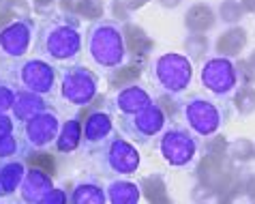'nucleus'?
Masks as SVG:
<instances>
[{
	"label": "nucleus",
	"instance_id": "obj_1",
	"mask_svg": "<svg viewBox=\"0 0 255 204\" xmlns=\"http://www.w3.org/2000/svg\"><path fill=\"white\" fill-rule=\"evenodd\" d=\"M84 47V37L77 28V22L69 19H49L39 26L37 50L41 58L52 65H69L75 62Z\"/></svg>",
	"mask_w": 255,
	"mask_h": 204
},
{
	"label": "nucleus",
	"instance_id": "obj_2",
	"mask_svg": "<svg viewBox=\"0 0 255 204\" xmlns=\"http://www.w3.org/2000/svg\"><path fill=\"white\" fill-rule=\"evenodd\" d=\"M86 54L101 71L114 73L127 60L125 34L116 22H95L86 34Z\"/></svg>",
	"mask_w": 255,
	"mask_h": 204
},
{
	"label": "nucleus",
	"instance_id": "obj_3",
	"mask_svg": "<svg viewBox=\"0 0 255 204\" xmlns=\"http://www.w3.org/2000/svg\"><path fill=\"white\" fill-rule=\"evenodd\" d=\"M6 84H11L15 90H28V93H34L45 99L58 88V71L52 62H47L41 56L26 58L13 67L11 80Z\"/></svg>",
	"mask_w": 255,
	"mask_h": 204
},
{
	"label": "nucleus",
	"instance_id": "obj_4",
	"mask_svg": "<svg viewBox=\"0 0 255 204\" xmlns=\"http://www.w3.org/2000/svg\"><path fill=\"white\" fill-rule=\"evenodd\" d=\"M152 80L165 95H180L193 80V65L189 56L169 52L161 54L152 65Z\"/></svg>",
	"mask_w": 255,
	"mask_h": 204
},
{
	"label": "nucleus",
	"instance_id": "obj_5",
	"mask_svg": "<svg viewBox=\"0 0 255 204\" xmlns=\"http://www.w3.org/2000/svg\"><path fill=\"white\" fill-rule=\"evenodd\" d=\"M58 95L71 105H90L99 95V77L84 65H71L58 77Z\"/></svg>",
	"mask_w": 255,
	"mask_h": 204
},
{
	"label": "nucleus",
	"instance_id": "obj_6",
	"mask_svg": "<svg viewBox=\"0 0 255 204\" xmlns=\"http://www.w3.org/2000/svg\"><path fill=\"white\" fill-rule=\"evenodd\" d=\"M60 116L52 110H43L39 114H34L30 121L19 125V142L22 149H32V151H43L47 146H52L58 138L60 131Z\"/></svg>",
	"mask_w": 255,
	"mask_h": 204
},
{
	"label": "nucleus",
	"instance_id": "obj_7",
	"mask_svg": "<svg viewBox=\"0 0 255 204\" xmlns=\"http://www.w3.org/2000/svg\"><path fill=\"white\" fill-rule=\"evenodd\" d=\"M37 26L30 17H17L0 28V58L22 60L34 43Z\"/></svg>",
	"mask_w": 255,
	"mask_h": 204
},
{
	"label": "nucleus",
	"instance_id": "obj_8",
	"mask_svg": "<svg viewBox=\"0 0 255 204\" xmlns=\"http://www.w3.org/2000/svg\"><path fill=\"white\" fill-rule=\"evenodd\" d=\"M182 114H185L189 129L202 138L215 136L223 125L221 108H219L217 101L208 99V97H191V99L182 105Z\"/></svg>",
	"mask_w": 255,
	"mask_h": 204
},
{
	"label": "nucleus",
	"instance_id": "obj_9",
	"mask_svg": "<svg viewBox=\"0 0 255 204\" xmlns=\"http://www.w3.org/2000/svg\"><path fill=\"white\" fill-rule=\"evenodd\" d=\"M159 153L163 159L174 168H185L195 159L197 142L191 136L189 129L182 127H169L161 133L159 138Z\"/></svg>",
	"mask_w": 255,
	"mask_h": 204
},
{
	"label": "nucleus",
	"instance_id": "obj_10",
	"mask_svg": "<svg viewBox=\"0 0 255 204\" xmlns=\"http://www.w3.org/2000/svg\"><path fill=\"white\" fill-rule=\"evenodd\" d=\"M200 80H202V86L210 90L212 95L225 97L238 86L236 65L230 58H225V56L208 58L200 71Z\"/></svg>",
	"mask_w": 255,
	"mask_h": 204
},
{
	"label": "nucleus",
	"instance_id": "obj_11",
	"mask_svg": "<svg viewBox=\"0 0 255 204\" xmlns=\"http://www.w3.org/2000/svg\"><path fill=\"white\" fill-rule=\"evenodd\" d=\"M165 112L159 103H150L146 110L137 112L135 116H127V131L133 133V138H137L139 142H146L154 136H159L165 127Z\"/></svg>",
	"mask_w": 255,
	"mask_h": 204
},
{
	"label": "nucleus",
	"instance_id": "obj_12",
	"mask_svg": "<svg viewBox=\"0 0 255 204\" xmlns=\"http://www.w3.org/2000/svg\"><path fill=\"white\" fill-rule=\"evenodd\" d=\"M105 164H108L110 172L133 174L139 168V153L125 138H112L105 149Z\"/></svg>",
	"mask_w": 255,
	"mask_h": 204
},
{
	"label": "nucleus",
	"instance_id": "obj_13",
	"mask_svg": "<svg viewBox=\"0 0 255 204\" xmlns=\"http://www.w3.org/2000/svg\"><path fill=\"white\" fill-rule=\"evenodd\" d=\"M114 133V121L108 112L97 110L90 112L86 116V121L82 123V144L88 146V149H95V146L105 144Z\"/></svg>",
	"mask_w": 255,
	"mask_h": 204
},
{
	"label": "nucleus",
	"instance_id": "obj_14",
	"mask_svg": "<svg viewBox=\"0 0 255 204\" xmlns=\"http://www.w3.org/2000/svg\"><path fill=\"white\" fill-rule=\"evenodd\" d=\"M152 101V95L148 93L144 86H139V84H129V86H123L118 90L116 95V110L120 112L123 116H135L137 112L146 110Z\"/></svg>",
	"mask_w": 255,
	"mask_h": 204
},
{
	"label": "nucleus",
	"instance_id": "obj_15",
	"mask_svg": "<svg viewBox=\"0 0 255 204\" xmlns=\"http://www.w3.org/2000/svg\"><path fill=\"white\" fill-rule=\"evenodd\" d=\"M54 185H52V177L41 170V168H32V170L26 172L24 183L19 187V202L22 204H34L39 202L47 192H52Z\"/></svg>",
	"mask_w": 255,
	"mask_h": 204
},
{
	"label": "nucleus",
	"instance_id": "obj_16",
	"mask_svg": "<svg viewBox=\"0 0 255 204\" xmlns=\"http://www.w3.org/2000/svg\"><path fill=\"white\" fill-rule=\"evenodd\" d=\"M26 166L17 157L0 161V198H11L19 192L26 177Z\"/></svg>",
	"mask_w": 255,
	"mask_h": 204
},
{
	"label": "nucleus",
	"instance_id": "obj_17",
	"mask_svg": "<svg viewBox=\"0 0 255 204\" xmlns=\"http://www.w3.org/2000/svg\"><path fill=\"white\" fill-rule=\"evenodd\" d=\"M47 110V103L43 97L34 95V93H28V90H17L15 93V101H13V108L9 114L13 116L15 125H22L26 121H30L34 114Z\"/></svg>",
	"mask_w": 255,
	"mask_h": 204
},
{
	"label": "nucleus",
	"instance_id": "obj_18",
	"mask_svg": "<svg viewBox=\"0 0 255 204\" xmlns=\"http://www.w3.org/2000/svg\"><path fill=\"white\" fill-rule=\"evenodd\" d=\"M22 142L17 138V125L9 112H0V161L17 157Z\"/></svg>",
	"mask_w": 255,
	"mask_h": 204
},
{
	"label": "nucleus",
	"instance_id": "obj_19",
	"mask_svg": "<svg viewBox=\"0 0 255 204\" xmlns=\"http://www.w3.org/2000/svg\"><path fill=\"white\" fill-rule=\"evenodd\" d=\"M69 204H108V196L99 183L86 181L73 187L69 196Z\"/></svg>",
	"mask_w": 255,
	"mask_h": 204
},
{
	"label": "nucleus",
	"instance_id": "obj_20",
	"mask_svg": "<svg viewBox=\"0 0 255 204\" xmlns=\"http://www.w3.org/2000/svg\"><path fill=\"white\" fill-rule=\"evenodd\" d=\"M108 204H139V187L129 181H114L105 189Z\"/></svg>",
	"mask_w": 255,
	"mask_h": 204
},
{
	"label": "nucleus",
	"instance_id": "obj_21",
	"mask_svg": "<svg viewBox=\"0 0 255 204\" xmlns=\"http://www.w3.org/2000/svg\"><path fill=\"white\" fill-rule=\"evenodd\" d=\"M56 149L60 153H71L75 151L77 146L82 144V123L77 118H71V121L60 125L58 138H56Z\"/></svg>",
	"mask_w": 255,
	"mask_h": 204
},
{
	"label": "nucleus",
	"instance_id": "obj_22",
	"mask_svg": "<svg viewBox=\"0 0 255 204\" xmlns=\"http://www.w3.org/2000/svg\"><path fill=\"white\" fill-rule=\"evenodd\" d=\"M247 45V30L245 28H230L228 32H223L217 41V52L219 56H238L243 52V47Z\"/></svg>",
	"mask_w": 255,
	"mask_h": 204
},
{
	"label": "nucleus",
	"instance_id": "obj_23",
	"mask_svg": "<svg viewBox=\"0 0 255 204\" xmlns=\"http://www.w3.org/2000/svg\"><path fill=\"white\" fill-rule=\"evenodd\" d=\"M185 24H187L189 30L200 34V32L215 26V11H212L208 4H193L185 17Z\"/></svg>",
	"mask_w": 255,
	"mask_h": 204
},
{
	"label": "nucleus",
	"instance_id": "obj_24",
	"mask_svg": "<svg viewBox=\"0 0 255 204\" xmlns=\"http://www.w3.org/2000/svg\"><path fill=\"white\" fill-rule=\"evenodd\" d=\"M234 105L240 114H253L255 112V90L251 86H243L234 97Z\"/></svg>",
	"mask_w": 255,
	"mask_h": 204
},
{
	"label": "nucleus",
	"instance_id": "obj_25",
	"mask_svg": "<svg viewBox=\"0 0 255 204\" xmlns=\"http://www.w3.org/2000/svg\"><path fill=\"white\" fill-rule=\"evenodd\" d=\"M185 47H187V52H189L191 58H193V60H200V58H204V56H206V52H208V39L202 37V34H193V37H189V39L185 41Z\"/></svg>",
	"mask_w": 255,
	"mask_h": 204
},
{
	"label": "nucleus",
	"instance_id": "obj_26",
	"mask_svg": "<svg viewBox=\"0 0 255 204\" xmlns=\"http://www.w3.org/2000/svg\"><path fill=\"white\" fill-rule=\"evenodd\" d=\"M219 13H221V17L225 19V22L234 24V22H238V19L243 17L245 9H243V4L240 2H236V0H225V2L219 6Z\"/></svg>",
	"mask_w": 255,
	"mask_h": 204
},
{
	"label": "nucleus",
	"instance_id": "obj_27",
	"mask_svg": "<svg viewBox=\"0 0 255 204\" xmlns=\"http://www.w3.org/2000/svg\"><path fill=\"white\" fill-rule=\"evenodd\" d=\"M112 75H114L116 80H120L123 86H129V84H135V80L139 77V67H135V65H123L120 69H116Z\"/></svg>",
	"mask_w": 255,
	"mask_h": 204
},
{
	"label": "nucleus",
	"instance_id": "obj_28",
	"mask_svg": "<svg viewBox=\"0 0 255 204\" xmlns=\"http://www.w3.org/2000/svg\"><path fill=\"white\" fill-rule=\"evenodd\" d=\"M15 93L17 90L11 84H6V82L0 84V112H11L13 101H15Z\"/></svg>",
	"mask_w": 255,
	"mask_h": 204
},
{
	"label": "nucleus",
	"instance_id": "obj_29",
	"mask_svg": "<svg viewBox=\"0 0 255 204\" xmlns=\"http://www.w3.org/2000/svg\"><path fill=\"white\" fill-rule=\"evenodd\" d=\"M236 65V77H238V84H253L255 80V71L253 67L249 65L247 60H240V62H234Z\"/></svg>",
	"mask_w": 255,
	"mask_h": 204
},
{
	"label": "nucleus",
	"instance_id": "obj_30",
	"mask_svg": "<svg viewBox=\"0 0 255 204\" xmlns=\"http://www.w3.org/2000/svg\"><path fill=\"white\" fill-rule=\"evenodd\" d=\"M34 204H67V192L65 189H52Z\"/></svg>",
	"mask_w": 255,
	"mask_h": 204
},
{
	"label": "nucleus",
	"instance_id": "obj_31",
	"mask_svg": "<svg viewBox=\"0 0 255 204\" xmlns=\"http://www.w3.org/2000/svg\"><path fill=\"white\" fill-rule=\"evenodd\" d=\"M101 6H103V0H84V13L88 17H99Z\"/></svg>",
	"mask_w": 255,
	"mask_h": 204
},
{
	"label": "nucleus",
	"instance_id": "obj_32",
	"mask_svg": "<svg viewBox=\"0 0 255 204\" xmlns=\"http://www.w3.org/2000/svg\"><path fill=\"white\" fill-rule=\"evenodd\" d=\"M159 2H161L163 6H167V9H174V6H178L182 0H159Z\"/></svg>",
	"mask_w": 255,
	"mask_h": 204
},
{
	"label": "nucleus",
	"instance_id": "obj_33",
	"mask_svg": "<svg viewBox=\"0 0 255 204\" xmlns=\"http://www.w3.org/2000/svg\"><path fill=\"white\" fill-rule=\"evenodd\" d=\"M240 4H243L245 11H255V0H243Z\"/></svg>",
	"mask_w": 255,
	"mask_h": 204
},
{
	"label": "nucleus",
	"instance_id": "obj_34",
	"mask_svg": "<svg viewBox=\"0 0 255 204\" xmlns=\"http://www.w3.org/2000/svg\"><path fill=\"white\" fill-rule=\"evenodd\" d=\"M148 0H127V4L131 6V9H137V6H141V4H146Z\"/></svg>",
	"mask_w": 255,
	"mask_h": 204
},
{
	"label": "nucleus",
	"instance_id": "obj_35",
	"mask_svg": "<svg viewBox=\"0 0 255 204\" xmlns=\"http://www.w3.org/2000/svg\"><path fill=\"white\" fill-rule=\"evenodd\" d=\"M247 62H249V65L253 67V71H255V50L251 52V56H249V60H247Z\"/></svg>",
	"mask_w": 255,
	"mask_h": 204
},
{
	"label": "nucleus",
	"instance_id": "obj_36",
	"mask_svg": "<svg viewBox=\"0 0 255 204\" xmlns=\"http://www.w3.org/2000/svg\"><path fill=\"white\" fill-rule=\"evenodd\" d=\"M37 2H39V4H49L52 0H37Z\"/></svg>",
	"mask_w": 255,
	"mask_h": 204
},
{
	"label": "nucleus",
	"instance_id": "obj_37",
	"mask_svg": "<svg viewBox=\"0 0 255 204\" xmlns=\"http://www.w3.org/2000/svg\"><path fill=\"white\" fill-rule=\"evenodd\" d=\"M0 204H9V202H0Z\"/></svg>",
	"mask_w": 255,
	"mask_h": 204
},
{
	"label": "nucleus",
	"instance_id": "obj_38",
	"mask_svg": "<svg viewBox=\"0 0 255 204\" xmlns=\"http://www.w3.org/2000/svg\"><path fill=\"white\" fill-rule=\"evenodd\" d=\"M0 84H2V77H0Z\"/></svg>",
	"mask_w": 255,
	"mask_h": 204
}]
</instances>
